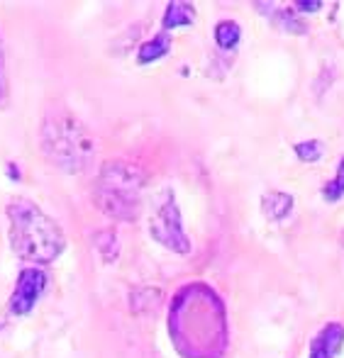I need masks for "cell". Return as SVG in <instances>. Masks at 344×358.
<instances>
[{
  "label": "cell",
  "instance_id": "6",
  "mask_svg": "<svg viewBox=\"0 0 344 358\" xmlns=\"http://www.w3.org/2000/svg\"><path fill=\"white\" fill-rule=\"evenodd\" d=\"M44 287H47V273L39 268H25L18 275V285L10 297V312L18 317H25L32 312V307L37 305V300L42 297Z\"/></svg>",
  "mask_w": 344,
  "mask_h": 358
},
{
  "label": "cell",
  "instance_id": "3",
  "mask_svg": "<svg viewBox=\"0 0 344 358\" xmlns=\"http://www.w3.org/2000/svg\"><path fill=\"white\" fill-rule=\"evenodd\" d=\"M42 151L57 169L67 173H81L88 169L95 142L85 127L62 105H52L42 122Z\"/></svg>",
  "mask_w": 344,
  "mask_h": 358
},
{
  "label": "cell",
  "instance_id": "7",
  "mask_svg": "<svg viewBox=\"0 0 344 358\" xmlns=\"http://www.w3.org/2000/svg\"><path fill=\"white\" fill-rule=\"evenodd\" d=\"M342 346H344V327L337 324V322H330L310 341V358H337Z\"/></svg>",
  "mask_w": 344,
  "mask_h": 358
},
{
  "label": "cell",
  "instance_id": "8",
  "mask_svg": "<svg viewBox=\"0 0 344 358\" xmlns=\"http://www.w3.org/2000/svg\"><path fill=\"white\" fill-rule=\"evenodd\" d=\"M261 210H264L266 220L281 222V220H286L288 213L293 210V198L286 193H278V190L266 193L264 198H261Z\"/></svg>",
  "mask_w": 344,
  "mask_h": 358
},
{
  "label": "cell",
  "instance_id": "10",
  "mask_svg": "<svg viewBox=\"0 0 344 358\" xmlns=\"http://www.w3.org/2000/svg\"><path fill=\"white\" fill-rule=\"evenodd\" d=\"M169 49H171L169 34L161 32V34H156L154 39H149V42L142 44L139 52H137V62L139 64H151V62H156V59L166 57V54H169Z\"/></svg>",
  "mask_w": 344,
  "mask_h": 358
},
{
  "label": "cell",
  "instance_id": "5",
  "mask_svg": "<svg viewBox=\"0 0 344 358\" xmlns=\"http://www.w3.org/2000/svg\"><path fill=\"white\" fill-rule=\"evenodd\" d=\"M149 234L154 236V241H159L161 246L176 251V254H188L191 241L181 224V213L176 208V200L171 193H166V200L159 205L154 220L149 224Z\"/></svg>",
  "mask_w": 344,
  "mask_h": 358
},
{
  "label": "cell",
  "instance_id": "4",
  "mask_svg": "<svg viewBox=\"0 0 344 358\" xmlns=\"http://www.w3.org/2000/svg\"><path fill=\"white\" fill-rule=\"evenodd\" d=\"M144 176L137 166L125 161H108L95 183V205L108 217L123 222L137 220L142 210Z\"/></svg>",
  "mask_w": 344,
  "mask_h": 358
},
{
  "label": "cell",
  "instance_id": "11",
  "mask_svg": "<svg viewBox=\"0 0 344 358\" xmlns=\"http://www.w3.org/2000/svg\"><path fill=\"white\" fill-rule=\"evenodd\" d=\"M240 37H242L240 24L232 22V20H222V22L215 27V42H217V47H220L222 52H230V49H235L237 44H240Z\"/></svg>",
  "mask_w": 344,
  "mask_h": 358
},
{
  "label": "cell",
  "instance_id": "18",
  "mask_svg": "<svg viewBox=\"0 0 344 358\" xmlns=\"http://www.w3.org/2000/svg\"><path fill=\"white\" fill-rule=\"evenodd\" d=\"M320 8H322L320 0H310V3L308 0H298L296 3V10H301V13H317Z\"/></svg>",
  "mask_w": 344,
  "mask_h": 358
},
{
  "label": "cell",
  "instance_id": "14",
  "mask_svg": "<svg viewBox=\"0 0 344 358\" xmlns=\"http://www.w3.org/2000/svg\"><path fill=\"white\" fill-rule=\"evenodd\" d=\"M274 22L278 24V27L286 29V32H293V34H305L308 32L305 24L293 15V10H278V13L274 15Z\"/></svg>",
  "mask_w": 344,
  "mask_h": 358
},
{
  "label": "cell",
  "instance_id": "12",
  "mask_svg": "<svg viewBox=\"0 0 344 358\" xmlns=\"http://www.w3.org/2000/svg\"><path fill=\"white\" fill-rule=\"evenodd\" d=\"M95 249H98L100 259L105 264H113L120 254V244H118V234L113 229H103L95 234Z\"/></svg>",
  "mask_w": 344,
  "mask_h": 358
},
{
  "label": "cell",
  "instance_id": "1",
  "mask_svg": "<svg viewBox=\"0 0 344 358\" xmlns=\"http://www.w3.org/2000/svg\"><path fill=\"white\" fill-rule=\"evenodd\" d=\"M169 331L184 358H220L227 346L225 307L205 285H188L176 295Z\"/></svg>",
  "mask_w": 344,
  "mask_h": 358
},
{
  "label": "cell",
  "instance_id": "19",
  "mask_svg": "<svg viewBox=\"0 0 344 358\" xmlns=\"http://www.w3.org/2000/svg\"><path fill=\"white\" fill-rule=\"evenodd\" d=\"M8 173L10 178H20V169H15V164H8Z\"/></svg>",
  "mask_w": 344,
  "mask_h": 358
},
{
  "label": "cell",
  "instance_id": "2",
  "mask_svg": "<svg viewBox=\"0 0 344 358\" xmlns=\"http://www.w3.org/2000/svg\"><path fill=\"white\" fill-rule=\"evenodd\" d=\"M5 213L10 220V246L22 261L47 266L57 261L67 249V236L62 227L34 203L13 200Z\"/></svg>",
  "mask_w": 344,
  "mask_h": 358
},
{
  "label": "cell",
  "instance_id": "17",
  "mask_svg": "<svg viewBox=\"0 0 344 358\" xmlns=\"http://www.w3.org/2000/svg\"><path fill=\"white\" fill-rule=\"evenodd\" d=\"M8 105V76H5V54L0 44V108Z\"/></svg>",
  "mask_w": 344,
  "mask_h": 358
},
{
  "label": "cell",
  "instance_id": "15",
  "mask_svg": "<svg viewBox=\"0 0 344 358\" xmlns=\"http://www.w3.org/2000/svg\"><path fill=\"white\" fill-rule=\"evenodd\" d=\"M322 195H325L327 203H337V200H340L342 195H344V159L340 161V169H337V176L330 180V183L325 185Z\"/></svg>",
  "mask_w": 344,
  "mask_h": 358
},
{
  "label": "cell",
  "instance_id": "13",
  "mask_svg": "<svg viewBox=\"0 0 344 358\" xmlns=\"http://www.w3.org/2000/svg\"><path fill=\"white\" fill-rule=\"evenodd\" d=\"M159 297H161V292L159 290H154V287H137V290L130 295V305H132V312H146V310H151V307H156V302H159Z\"/></svg>",
  "mask_w": 344,
  "mask_h": 358
},
{
  "label": "cell",
  "instance_id": "16",
  "mask_svg": "<svg viewBox=\"0 0 344 358\" xmlns=\"http://www.w3.org/2000/svg\"><path fill=\"white\" fill-rule=\"evenodd\" d=\"M296 154H298V159L305 161V164H315L322 156V144L317 142V139H312V142H301V144H296Z\"/></svg>",
  "mask_w": 344,
  "mask_h": 358
},
{
  "label": "cell",
  "instance_id": "9",
  "mask_svg": "<svg viewBox=\"0 0 344 358\" xmlns=\"http://www.w3.org/2000/svg\"><path fill=\"white\" fill-rule=\"evenodd\" d=\"M195 20V10L191 3H169L164 13V29H176V27H186Z\"/></svg>",
  "mask_w": 344,
  "mask_h": 358
}]
</instances>
